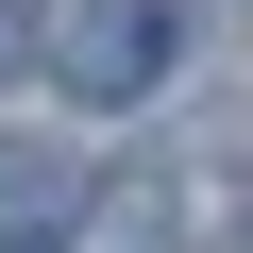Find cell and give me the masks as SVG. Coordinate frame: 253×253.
Returning <instances> with one entry per match:
<instances>
[{
    "label": "cell",
    "instance_id": "obj_1",
    "mask_svg": "<svg viewBox=\"0 0 253 253\" xmlns=\"http://www.w3.org/2000/svg\"><path fill=\"white\" fill-rule=\"evenodd\" d=\"M51 51H68V101L118 118V101H152V84H169V0H101V17H68Z\"/></svg>",
    "mask_w": 253,
    "mask_h": 253
},
{
    "label": "cell",
    "instance_id": "obj_2",
    "mask_svg": "<svg viewBox=\"0 0 253 253\" xmlns=\"http://www.w3.org/2000/svg\"><path fill=\"white\" fill-rule=\"evenodd\" d=\"M68 236H84V152L0 135V253H68Z\"/></svg>",
    "mask_w": 253,
    "mask_h": 253
},
{
    "label": "cell",
    "instance_id": "obj_3",
    "mask_svg": "<svg viewBox=\"0 0 253 253\" xmlns=\"http://www.w3.org/2000/svg\"><path fill=\"white\" fill-rule=\"evenodd\" d=\"M51 34H68L51 0H0V84H34V68H51Z\"/></svg>",
    "mask_w": 253,
    "mask_h": 253
}]
</instances>
